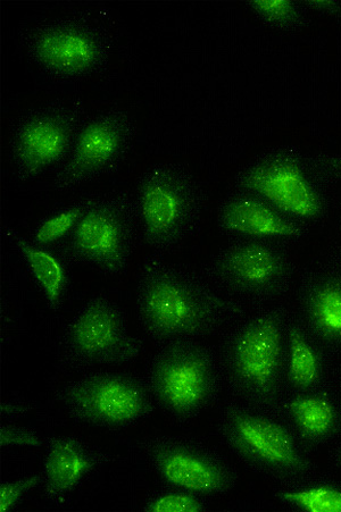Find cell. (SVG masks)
Segmentation results:
<instances>
[{
  "instance_id": "29",
  "label": "cell",
  "mask_w": 341,
  "mask_h": 512,
  "mask_svg": "<svg viewBox=\"0 0 341 512\" xmlns=\"http://www.w3.org/2000/svg\"><path fill=\"white\" fill-rule=\"evenodd\" d=\"M338 458H339V461H340V464H341V451H340V453H339Z\"/></svg>"
},
{
  "instance_id": "20",
  "label": "cell",
  "mask_w": 341,
  "mask_h": 512,
  "mask_svg": "<svg viewBox=\"0 0 341 512\" xmlns=\"http://www.w3.org/2000/svg\"><path fill=\"white\" fill-rule=\"evenodd\" d=\"M288 379L298 389L310 390L322 377V358L301 325L288 324Z\"/></svg>"
},
{
  "instance_id": "4",
  "label": "cell",
  "mask_w": 341,
  "mask_h": 512,
  "mask_svg": "<svg viewBox=\"0 0 341 512\" xmlns=\"http://www.w3.org/2000/svg\"><path fill=\"white\" fill-rule=\"evenodd\" d=\"M287 310L273 308L238 324L221 349L223 379L232 393L254 406L277 397L285 364Z\"/></svg>"
},
{
  "instance_id": "15",
  "label": "cell",
  "mask_w": 341,
  "mask_h": 512,
  "mask_svg": "<svg viewBox=\"0 0 341 512\" xmlns=\"http://www.w3.org/2000/svg\"><path fill=\"white\" fill-rule=\"evenodd\" d=\"M299 302L313 337L341 350V249L316 262L304 275Z\"/></svg>"
},
{
  "instance_id": "5",
  "label": "cell",
  "mask_w": 341,
  "mask_h": 512,
  "mask_svg": "<svg viewBox=\"0 0 341 512\" xmlns=\"http://www.w3.org/2000/svg\"><path fill=\"white\" fill-rule=\"evenodd\" d=\"M141 228L136 199L127 192L97 196L89 211L60 245L66 262L94 265L108 275L127 272Z\"/></svg>"
},
{
  "instance_id": "19",
  "label": "cell",
  "mask_w": 341,
  "mask_h": 512,
  "mask_svg": "<svg viewBox=\"0 0 341 512\" xmlns=\"http://www.w3.org/2000/svg\"><path fill=\"white\" fill-rule=\"evenodd\" d=\"M286 408L307 442H321L335 431L338 415L326 394L296 397L288 401Z\"/></svg>"
},
{
  "instance_id": "25",
  "label": "cell",
  "mask_w": 341,
  "mask_h": 512,
  "mask_svg": "<svg viewBox=\"0 0 341 512\" xmlns=\"http://www.w3.org/2000/svg\"><path fill=\"white\" fill-rule=\"evenodd\" d=\"M44 483L43 474L21 478L13 482L2 483L0 486V511L8 512L19 505L21 500L31 490Z\"/></svg>"
},
{
  "instance_id": "28",
  "label": "cell",
  "mask_w": 341,
  "mask_h": 512,
  "mask_svg": "<svg viewBox=\"0 0 341 512\" xmlns=\"http://www.w3.org/2000/svg\"><path fill=\"white\" fill-rule=\"evenodd\" d=\"M30 410L27 404H20V402L6 401L2 404V415L6 418H18Z\"/></svg>"
},
{
  "instance_id": "6",
  "label": "cell",
  "mask_w": 341,
  "mask_h": 512,
  "mask_svg": "<svg viewBox=\"0 0 341 512\" xmlns=\"http://www.w3.org/2000/svg\"><path fill=\"white\" fill-rule=\"evenodd\" d=\"M145 341L132 337L126 314L105 295L88 300L66 324L60 340V364L68 371L132 362Z\"/></svg>"
},
{
  "instance_id": "24",
  "label": "cell",
  "mask_w": 341,
  "mask_h": 512,
  "mask_svg": "<svg viewBox=\"0 0 341 512\" xmlns=\"http://www.w3.org/2000/svg\"><path fill=\"white\" fill-rule=\"evenodd\" d=\"M249 5L262 19L279 27H288L297 20L296 6L286 0H257Z\"/></svg>"
},
{
  "instance_id": "21",
  "label": "cell",
  "mask_w": 341,
  "mask_h": 512,
  "mask_svg": "<svg viewBox=\"0 0 341 512\" xmlns=\"http://www.w3.org/2000/svg\"><path fill=\"white\" fill-rule=\"evenodd\" d=\"M96 198L97 196L82 198L47 217L33 232L31 241L39 247L51 249L60 245L77 228Z\"/></svg>"
},
{
  "instance_id": "10",
  "label": "cell",
  "mask_w": 341,
  "mask_h": 512,
  "mask_svg": "<svg viewBox=\"0 0 341 512\" xmlns=\"http://www.w3.org/2000/svg\"><path fill=\"white\" fill-rule=\"evenodd\" d=\"M218 433L244 463L263 472L301 474L313 467L286 427L244 406L222 409Z\"/></svg>"
},
{
  "instance_id": "17",
  "label": "cell",
  "mask_w": 341,
  "mask_h": 512,
  "mask_svg": "<svg viewBox=\"0 0 341 512\" xmlns=\"http://www.w3.org/2000/svg\"><path fill=\"white\" fill-rule=\"evenodd\" d=\"M216 222L223 232L244 238H302L305 229L255 193L239 190L224 198Z\"/></svg>"
},
{
  "instance_id": "7",
  "label": "cell",
  "mask_w": 341,
  "mask_h": 512,
  "mask_svg": "<svg viewBox=\"0 0 341 512\" xmlns=\"http://www.w3.org/2000/svg\"><path fill=\"white\" fill-rule=\"evenodd\" d=\"M74 422L123 430L156 410L146 380L130 373L99 372L81 377L56 392Z\"/></svg>"
},
{
  "instance_id": "3",
  "label": "cell",
  "mask_w": 341,
  "mask_h": 512,
  "mask_svg": "<svg viewBox=\"0 0 341 512\" xmlns=\"http://www.w3.org/2000/svg\"><path fill=\"white\" fill-rule=\"evenodd\" d=\"M222 380L215 351L196 339L162 344L146 379L157 408L180 426L193 422L218 401Z\"/></svg>"
},
{
  "instance_id": "27",
  "label": "cell",
  "mask_w": 341,
  "mask_h": 512,
  "mask_svg": "<svg viewBox=\"0 0 341 512\" xmlns=\"http://www.w3.org/2000/svg\"><path fill=\"white\" fill-rule=\"evenodd\" d=\"M311 172L324 181H341V156H315L311 161Z\"/></svg>"
},
{
  "instance_id": "14",
  "label": "cell",
  "mask_w": 341,
  "mask_h": 512,
  "mask_svg": "<svg viewBox=\"0 0 341 512\" xmlns=\"http://www.w3.org/2000/svg\"><path fill=\"white\" fill-rule=\"evenodd\" d=\"M28 50L33 62L51 77L77 80L105 65L111 43L89 24L60 21L33 32Z\"/></svg>"
},
{
  "instance_id": "2",
  "label": "cell",
  "mask_w": 341,
  "mask_h": 512,
  "mask_svg": "<svg viewBox=\"0 0 341 512\" xmlns=\"http://www.w3.org/2000/svg\"><path fill=\"white\" fill-rule=\"evenodd\" d=\"M135 199L141 239L153 253H169L201 229L206 191L182 164L148 167L140 176Z\"/></svg>"
},
{
  "instance_id": "9",
  "label": "cell",
  "mask_w": 341,
  "mask_h": 512,
  "mask_svg": "<svg viewBox=\"0 0 341 512\" xmlns=\"http://www.w3.org/2000/svg\"><path fill=\"white\" fill-rule=\"evenodd\" d=\"M86 122L80 102L55 104L24 116L11 138L16 178L29 182L65 162Z\"/></svg>"
},
{
  "instance_id": "23",
  "label": "cell",
  "mask_w": 341,
  "mask_h": 512,
  "mask_svg": "<svg viewBox=\"0 0 341 512\" xmlns=\"http://www.w3.org/2000/svg\"><path fill=\"white\" fill-rule=\"evenodd\" d=\"M289 505L307 512H341V490L321 485L315 488L281 494Z\"/></svg>"
},
{
  "instance_id": "11",
  "label": "cell",
  "mask_w": 341,
  "mask_h": 512,
  "mask_svg": "<svg viewBox=\"0 0 341 512\" xmlns=\"http://www.w3.org/2000/svg\"><path fill=\"white\" fill-rule=\"evenodd\" d=\"M136 139V122L129 113L98 114L83 125L70 156L55 175L54 189L70 191L118 171Z\"/></svg>"
},
{
  "instance_id": "1",
  "label": "cell",
  "mask_w": 341,
  "mask_h": 512,
  "mask_svg": "<svg viewBox=\"0 0 341 512\" xmlns=\"http://www.w3.org/2000/svg\"><path fill=\"white\" fill-rule=\"evenodd\" d=\"M137 313L155 343L198 339L221 332L246 317L239 302L224 298L188 268L152 253L141 265Z\"/></svg>"
},
{
  "instance_id": "8",
  "label": "cell",
  "mask_w": 341,
  "mask_h": 512,
  "mask_svg": "<svg viewBox=\"0 0 341 512\" xmlns=\"http://www.w3.org/2000/svg\"><path fill=\"white\" fill-rule=\"evenodd\" d=\"M293 264L277 246L265 239L244 238L230 243L204 268L207 279L234 295L263 301L289 289Z\"/></svg>"
},
{
  "instance_id": "13",
  "label": "cell",
  "mask_w": 341,
  "mask_h": 512,
  "mask_svg": "<svg viewBox=\"0 0 341 512\" xmlns=\"http://www.w3.org/2000/svg\"><path fill=\"white\" fill-rule=\"evenodd\" d=\"M235 182L239 190L255 193L288 216L316 220L324 212L321 193L293 149L257 159L237 174Z\"/></svg>"
},
{
  "instance_id": "16",
  "label": "cell",
  "mask_w": 341,
  "mask_h": 512,
  "mask_svg": "<svg viewBox=\"0 0 341 512\" xmlns=\"http://www.w3.org/2000/svg\"><path fill=\"white\" fill-rule=\"evenodd\" d=\"M112 461V456L77 436H49L43 472L45 497L60 505L78 488L83 478Z\"/></svg>"
},
{
  "instance_id": "12",
  "label": "cell",
  "mask_w": 341,
  "mask_h": 512,
  "mask_svg": "<svg viewBox=\"0 0 341 512\" xmlns=\"http://www.w3.org/2000/svg\"><path fill=\"white\" fill-rule=\"evenodd\" d=\"M156 473L171 486L211 497L235 488L236 469L220 453L187 436L157 435L141 443Z\"/></svg>"
},
{
  "instance_id": "18",
  "label": "cell",
  "mask_w": 341,
  "mask_h": 512,
  "mask_svg": "<svg viewBox=\"0 0 341 512\" xmlns=\"http://www.w3.org/2000/svg\"><path fill=\"white\" fill-rule=\"evenodd\" d=\"M6 235L26 260L33 278L44 292L48 307L54 313L60 312L69 296L70 263L55 250L39 247L11 229L6 230Z\"/></svg>"
},
{
  "instance_id": "26",
  "label": "cell",
  "mask_w": 341,
  "mask_h": 512,
  "mask_svg": "<svg viewBox=\"0 0 341 512\" xmlns=\"http://www.w3.org/2000/svg\"><path fill=\"white\" fill-rule=\"evenodd\" d=\"M44 441L40 434L33 428L15 424L0 426V447L3 449L11 447L41 448Z\"/></svg>"
},
{
  "instance_id": "22",
  "label": "cell",
  "mask_w": 341,
  "mask_h": 512,
  "mask_svg": "<svg viewBox=\"0 0 341 512\" xmlns=\"http://www.w3.org/2000/svg\"><path fill=\"white\" fill-rule=\"evenodd\" d=\"M209 510L205 495L176 488L154 493L145 503V512H203Z\"/></svg>"
}]
</instances>
